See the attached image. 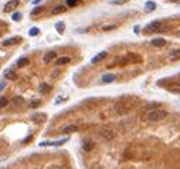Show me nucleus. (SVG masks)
I'll return each instance as SVG.
<instances>
[{
	"label": "nucleus",
	"instance_id": "1",
	"mask_svg": "<svg viewBox=\"0 0 180 169\" xmlns=\"http://www.w3.org/2000/svg\"><path fill=\"white\" fill-rule=\"evenodd\" d=\"M167 117V112L163 111V109H153V111H150L149 112V115H147V119L150 121V122H156V121H160V119H163Z\"/></svg>",
	"mask_w": 180,
	"mask_h": 169
},
{
	"label": "nucleus",
	"instance_id": "2",
	"mask_svg": "<svg viewBox=\"0 0 180 169\" xmlns=\"http://www.w3.org/2000/svg\"><path fill=\"white\" fill-rule=\"evenodd\" d=\"M163 27V21L160 20H156V21H152L150 24H147L146 30L147 31H160V29Z\"/></svg>",
	"mask_w": 180,
	"mask_h": 169
},
{
	"label": "nucleus",
	"instance_id": "3",
	"mask_svg": "<svg viewBox=\"0 0 180 169\" xmlns=\"http://www.w3.org/2000/svg\"><path fill=\"white\" fill-rule=\"evenodd\" d=\"M16 7H18V0H9L6 4H4V12H13Z\"/></svg>",
	"mask_w": 180,
	"mask_h": 169
},
{
	"label": "nucleus",
	"instance_id": "4",
	"mask_svg": "<svg viewBox=\"0 0 180 169\" xmlns=\"http://www.w3.org/2000/svg\"><path fill=\"white\" fill-rule=\"evenodd\" d=\"M101 136H102L104 139H106V141H112L115 138V132L112 129H102V131H101Z\"/></svg>",
	"mask_w": 180,
	"mask_h": 169
},
{
	"label": "nucleus",
	"instance_id": "5",
	"mask_svg": "<svg viewBox=\"0 0 180 169\" xmlns=\"http://www.w3.org/2000/svg\"><path fill=\"white\" fill-rule=\"evenodd\" d=\"M55 57H57V53H55V51H48L47 54H44L43 63H44V64H50L52 60H55Z\"/></svg>",
	"mask_w": 180,
	"mask_h": 169
},
{
	"label": "nucleus",
	"instance_id": "6",
	"mask_svg": "<svg viewBox=\"0 0 180 169\" xmlns=\"http://www.w3.org/2000/svg\"><path fill=\"white\" fill-rule=\"evenodd\" d=\"M67 12V7L65 6H63V4H58V6H55V7H52L51 9V14H61V13H64Z\"/></svg>",
	"mask_w": 180,
	"mask_h": 169
},
{
	"label": "nucleus",
	"instance_id": "7",
	"mask_svg": "<svg viewBox=\"0 0 180 169\" xmlns=\"http://www.w3.org/2000/svg\"><path fill=\"white\" fill-rule=\"evenodd\" d=\"M150 44L153 46V47H162L166 44V40L162 38V37H159V38H153L152 41H150Z\"/></svg>",
	"mask_w": 180,
	"mask_h": 169
},
{
	"label": "nucleus",
	"instance_id": "8",
	"mask_svg": "<svg viewBox=\"0 0 180 169\" xmlns=\"http://www.w3.org/2000/svg\"><path fill=\"white\" fill-rule=\"evenodd\" d=\"M106 54H108L106 51H101V53H99V54H97L95 57H92L91 63H92V64H95V63H98V61H101V60H104V58L106 57Z\"/></svg>",
	"mask_w": 180,
	"mask_h": 169
},
{
	"label": "nucleus",
	"instance_id": "9",
	"mask_svg": "<svg viewBox=\"0 0 180 169\" xmlns=\"http://www.w3.org/2000/svg\"><path fill=\"white\" fill-rule=\"evenodd\" d=\"M20 40H21L20 37H12V38H7V40L3 41V46H4V47H7V46H13V44H16L17 41H20Z\"/></svg>",
	"mask_w": 180,
	"mask_h": 169
},
{
	"label": "nucleus",
	"instance_id": "10",
	"mask_svg": "<svg viewBox=\"0 0 180 169\" xmlns=\"http://www.w3.org/2000/svg\"><path fill=\"white\" fill-rule=\"evenodd\" d=\"M77 131H78V125H67L63 129L64 134H71V132H77Z\"/></svg>",
	"mask_w": 180,
	"mask_h": 169
},
{
	"label": "nucleus",
	"instance_id": "11",
	"mask_svg": "<svg viewBox=\"0 0 180 169\" xmlns=\"http://www.w3.org/2000/svg\"><path fill=\"white\" fill-rule=\"evenodd\" d=\"M70 61H71L70 57H60V58L55 60V64H57V66H64V64H68Z\"/></svg>",
	"mask_w": 180,
	"mask_h": 169
},
{
	"label": "nucleus",
	"instance_id": "12",
	"mask_svg": "<svg viewBox=\"0 0 180 169\" xmlns=\"http://www.w3.org/2000/svg\"><path fill=\"white\" fill-rule=\"evenodd\" d=\"M145 10L146 12H155L156 10V3L155 1H147L145 4Z\"/></svg>",
	"mask_w": 180,
	"mask_h": 169
},
{
	"label": "nucleus",
	"instance_id": "13",
	"mask_svg": "<svg viewBox=\"0 0 180 169\" xmlns=\"http://www.w3.org/2000/svg\"><path fill=\"white\" fill-rule=\"evenodd\" d=\"M170 60L172 61H177L180 60V50H173L170 53Z\"/></svg>",
	"mask_w": 180,
	"mask_h": 169
},
{
	"label": "nucleus",
	"instance_id": "14",
	"mask_svg": "<svg viewBox=\"0 0 180 169\" xmlns=\"http://www.w3.org/2000/svg\"><path fill=\"white\" fill-rule=\"evenodd\" d=\"M115 81V75L114 74H105L102 77V83H112Z\"/></svg>",
	"mask_w": 180,
	"mask_h": 169
},
{
	"label": "nucleus",
	"instance_id": "15",
	"mask_svg": "<svg viewBox=\"0 0 180 169\" xmlns=\"http://www.w3.org/2000/svg\"><path fill=\"white\" fill-rule=\"evenodd\" d=\"M4 77H6L7 80H16V73H14L13 70H7V71L4 73Z\"/></svg>",
	"mask_w": 180,
	"mask_h": 169
},
{
	"label": "nucleus",
	"instance_id": "16",
	"mask_svg": "<svg viewBox=\"0 0 180 169\" xmlns=\"http://www.w3.org/2000/svg\"><path fill=\"white\" fill-rule=\"evenodd\" d=\"M55 29H57V31L61 34L64 31V29H65V24H64V21H58L57 24H55Z\"/></svg>",
	"mask_w": 180,
	"mask_h": 169
},
{
	"label": "nucleus",
	"instance_id": "17",
	"mask_svg": "<svg viewBox=\"0 0 180 169\" xmlns=\"http://www.w3.org/2000/svg\"><path fill=\"white\" fill-rule=\"evenodd\" d=\"M26 64H29V58L23 57V58H18V60H17V66H18V67H24Z\"/></svg>",
	"mask_w": 180,
	"mask_h": 169
},
{
	"label": "nucleus",
	"instance_id": "18",
	"mask_svg": "<svg viewBox=\"0 0 180 169\" xmlns=\"http://www.w3.org/2000/svg\"><path fill=\"white\" fill-rule=\"evenodd\" d=\"M94 146H95V145H94V142H91V141H85V142H84V149H85V151H91Z\"/></svg>",
	"mask_w": 180,
	"mask_h": 169
},
{
	"label": "nucleus",
	"instance_id": "19",
	"mask_svg": "<svg viewBox=\"0 0 180 169\" xmlns=\"http://www.w3.org/2000/svg\"><path fill=\"white\" fill-rule=\"evenodd\" d=\"M38 33H40V29H38V27H31V29L29 30V34H30V36H37Z\"/></svg>",
	"mask_w": 180,
	"mask_h": 169
},
{
	"label": "nucleus",
	"instance_id": "20",
	"mask_svg": "<svg viewBox=\"0 0 180 169\" xmlns=\"http://www.w3.org/2000/svg\"><path fill=\"white\" fill-rule=\"evenodd\" d=\"M128 1H131V0H111L109 3L111 4H123V3H128Z\"/></svg>",
	"mask_w": 180,
	"mask_h": 169
},
{
	"label": "nucleus",
	"instance_id": "21",
	"mask_svg": "<svg viewBox=\"0 0 180 169\" xmlns=\"http://www.w3.org/2000/svg\"><path fill=\"white\" fill-rule=\"evenodd\" d=\"M48 90H50V85L48 84H41V85H40V91H41V92H47Z\"/></svg>",
	"mask_w": 180,
	"mask_h": 169
},
{
	"label": "nucleus",
	"instance_id": "22",
	"mask_svg": "<svg viewBox=\"0 0 180 169\" xmlns=\"http://www.w3.org/2000/svg\"><path fill=\"white\" fill-rule=\"evenodd\" d=\"M114 29H116V26H115V24H111V26H104V27H102V30H104V31H109V30H114Z\"/></svg>",
	"mask_w": 180,
	"mask_h": 169
},
{
	"label": "nucleus",
	"instance_id": "23",
	"mask_svg": "<svg viewBox=\"0 0 180 169\" xmlns=\"http://www.w3.org/2000/svg\"><path fill=\"white\" fill-rule=\"evenodd\" d=\"M43 118V115L41 114H34L33 115V121L34 122H40V119Z\"/></svg>",
	"mask_w": 180,
	"mask_h": 169
},
{
	"label": "nucleus",
	"instance_id": "24",
	"mask_svg": "<svg viewBox=\"0 0 180 169\" xmlns=\"http://www.w3.org/2000/svg\"><path fill=\"white\" fill-rule=\"evenodd\" d=\"M147 108H149V109H152V108H160V104H159V102H153V104H149Z\"/></svg>",
	"mask_w": 180,
	"mask_h": 169
},
{
	"label": "nucleus",
	"instance_id": "25",
	"mask_svg": "<svg viewBox=\"0 0 180 169\" xmlns=\"http://www.w3.org/2000/svg\"><path fill=\"white\" fill-rule=\"evenodd\" d=\"M65 1H67V4H68L70 7H72V6H75L80 0H65Z\"/></svg>",
	"mask_w": 180,
	"mask_h": 169
},
{
	"label": "nucleus",
	"instance_id": "26",
	"mask_svg": "<svg viewBox=\"0 0 180 169\" xmlns=\"http://www.w3.org/2000/svg\"><path fill=\"white\" fill-rule=\"evenodd\" d=\"M44 10V7H41V6H38V7H35L33 12H31V14H37V13H40V12H43Z\"/></svg>",
	"mask_w": 180,
	"mask_h": 169
},
{
	"label": "nucleus",
	"instance_id": "27",
	"mask_svg": "<svg viewBox=\"0 0 180 169\" xmlns=\"http://www.w3.org/2000/svg\"><path fill=\"white\" fill-rule=\"evenodd\" d=\"M4 105H7V98H0V108H3Z\"/></svg>",
	"mask_w": 180,
	"mask_h": 169
},
{
	"label": "nucleus",
	"instance_id": "28",
	"mask_svg": "<svg viewBox=\"0 0 180 169\" xmlns=\"http://www.w3.org/2000/svg\"><path fill=\"white\" fill-rule=\"evenodd\" d=\"M12 18H13L14 21H18V20L21 18V13H14V14H13V17H12Z\"/></svg>",
	"mask_w": 180,
	"mask_h": 169
},
{
	"label": "nucleus",
	"instance_id": "29",
	"mask_svg": "<svg viewBox=\"0 0 180 169\" xmlns=\"http://www.w3.org/2000/svg\"><path fill=\"white\" fill-rule=\"evenodd\" d=\"M133 31H135L136 34L139 33V26H135V27H133Z\"/></svg>",
	"mask_w": 180,
	"mask_h": 169
},
{
	"label": "nucleus",
	"instance_id": "30",
	"mask_svg": "<svg viewBox=\"0 0 180 169\" xmlns=\"http://www.w3.org/2000/svg\"><path fill=\"white\" fill-rule=\"evenodd\" d=\"M63 101V97H58V100H57V101H55V104H60V102Z\"/></svg>",
	"mask_w": 180,
	"mask_h": 169
},
{
	"label": "nucleus",
	"instance_id": "31",
	"mask_svg": "<svg viewBox=\"0 0 180 169\" xmlns=\"http://www.w3.org/2000/svg\"><path fill=\"white\" fill-rule=\"evenodd\" d=\"M3 88H4V83H0V91H1Z\"/></svg>",
	"mask_w": 180,
	"mask_h": 169
},
{
	"label": "nucleus",
	"instance_id": "32",
	"mask_svg": "<svg viewBox=\"0 0 180 169\" xmlns=\"http://www.w3.org/2000/svg\"><path fill=\"white\" fill-rule=\"evenodd\" d=\"M37 105H38V102H37V101H34L33 104H31V107H37Z\"/></svg>",
	"mask_w": 180,
	"mask_h": 169
},
{
	"label": "nucleus",
	"instance_id": "33",
	"mask_svg": "<svg viewBox=\"0 0 180 169\" xmlns=\"http://www.w3.org/2000/svg\"><path fill=\"white\" fill-rule=\"evenodd\" d=\"M170 1H177V0H170Z\"/></svg>",
	"mask_w": 180,
	"mask_h": 169
},
{
	"label": "nucleus",
	"instance_id": "34",
	"mask_svg": "<svg viewBox=\"0 0 180 169\" xmlns=\"http://www.w3.org/2000/svg\"><path fill=\"white\" fill-rule=\"evenodd\" d=\"M0 129H1V122H0Z\"/></svg>",
	"mask_w": 180,
	"mask_h": 169
}]
</instances>
